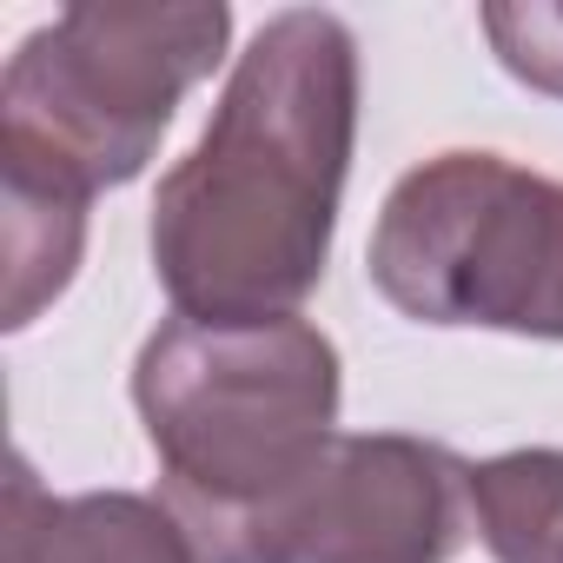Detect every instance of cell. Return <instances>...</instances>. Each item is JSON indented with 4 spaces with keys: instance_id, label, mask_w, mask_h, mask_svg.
I'll use <instances>...</instances> for the list:
<instances>
[{
    "instance_id": "3957f363",
    "label": "cell",
    "mask_w": 563,
    "mask_h": 563,
    "mask_svg": "<svg viewBox=\"0 0 563 563\" xmlns=\"http://www.w3.org/2000/svg\"><path fill=\"white\" fill-rule=\"evenodd\" d=\"M225 0H80L27 34L0 74V159L74 179L80 192L140 179L179 100L225 60Z\"/></svg>"
},
{
    "instance_id": "6da1fadb",
    "label": "cell",
    "mask_w": 563,
    "mask_h": 563,
    "mask_svg": "<svg viewBox=\"0 0 563 563\" xmlns=\"http://www.w3.org/2000/svg\"><path fill=\"white\" fill-rule=\"evenodd\" d=\"M358 140V41L325 8L272 14L199 146L153 192V272L186 319H286L332 258Z\"/></svg>"
},
{
    "instance_id": "52a82bcc",
    "label": "cell",
    "mask_w": 563,
    "mask_h": 563,
    "mask_svg": "<svg viewBox=\"0 0 563 563\" xmlns=\"http://www.w3.org/2000/svg\"><path fill=\"white\" fill-rule=\"evenodd\" d=\"M87 199L74 179H54L41 166L0 159V239H8V332L34 325L41 306H54L74 286V265L87 245Z\"/></svg>"
},
{
    "instance_id": "5b68a950",
    "label": "cell",
    "mask_w": 563,
    "mask_h": 563,
    "mask_svg": "<svg viewBox=\"0 0 563 563\" xmlns=\"http://www.w3.org/2000/svg\"><path fill=\"white\" fill-rule=\"evenodd\" d=\"M471 530V464L405 431H339L286 490L212 523L206 563H451Z\"/></svg>"
},
{
    "instance_id": "277c9868",
    "label": "cell",
    "mask_w": 563,
    "mask_h": 563,
    "mask_svg": "<svg viewBox=\"0 0 563 563\" xmlns=\"http://www.w3.org/2000/svg\"><path fill=\"white\" fill-rule=\"evenodd\" d=\"M365 272L418 325L563 339V179L504 153H438L385 192Z\"/></svg>"
},
{
    "instance_id": "8992f818",
    "label": "cell",
    "mask_w": 563,
    "mask_h": 563,
    "mask_svg": "<svg viewBox=\"0 0 563 563\" xmlns=\"http://www.w3.org/2000/svg\"><path fill=\"white\" fill-rule=\"evenodd\" d=\"M8 563H206V556L166 497H140V490L47 497L27 457H14Z\"/></svg>"
},
{
    "instance_id": "ba28073f",
    "label": "cell",
    "mask_w": 563,
    "mask_h": 563,
    "mask_svg": "<svg viewBox=\"0 0 563 563\" xmlns=\"http://www.w3.org/2000/svg\"><path fill=\"white\" fill-rule=\"evenodd\" d=\"M484 34L510 80L563 100V0H490Z\"/></svg>"
},
{
    "instance_id": "7a4b0ae2",
    "label": "cell",
    "mask_w": 563,
    "mask_h": 563,
    "mask_svg": "<svg viewBox=\"0 0 563 563\" xmlns=\"http://www.w3.org/2000/svg\"><path fill=\"white\" fill-rule=\"evenodd\" d=\"M339 345L299 312H173L133 358V405L192 537L286 490L339 438Z\"/></svg>"
}]
</instances>
